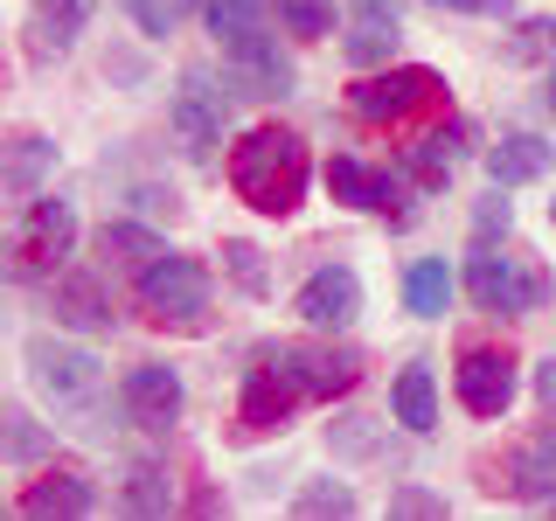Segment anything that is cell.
<instances>
[{"label":"cell","instance_id":"obj_1","mask_svg":"<svg viewBox=\"0 0 556 521\" xmlns=\"http://www.w3.org/2000/svg\"><path fill=\"white\" fill-rule=\"evenodd\" d=\"M230 188L257 216H292L306 195V139L286 126H251L230 147Z\"/></svg>","mask_w":556,"mask_h":521},{"label":"cell","instance_id":"obj_2","mask_svg":"<svg viewBox=\"0 0 556 521\" xmlns=\"http://www.w3.org/2000/svg\"><path fill=\"white\" fill-rule=\"evenodd\" d=\"M70 243H77V208H70L63 195H35V202L22 208V223H14V243H8L14 278L56 271L63 257H70Z\"/></svg>","mask_w":556,"mask_h":521},{"label":"cell","instance_id":"obj_3","mask_svg":"<svg viewBox=\"0 0 556 521\" xmlns=\"http://www.w3.org/2000/svg\"><path fill=\"white\" fill-rule=\"evenodd\" d=\"M300 396H306V376H300V361H292V347H265V355H257V369H243L237 424L243 431H278Z\"/></svg>","mask_w":556,"mask_h":521},{"label":"cell","instance_id":"obj_4","mask_svg":"<svg viewBox=\"0 0 556 521\" xmlns=\"http://www.w3.org/2000/svg\"><path fill=\"white\" fill-rule=\"evenodd\" d=\"M139 306L153 313L161 327H195L208 313V271L195 257H153L147 271H139Z\"/></svg>","mask_w":556,"mask_h":521},{"label":"cell","instance_id":"obj_5","mask_svg":"<svg viewBox=\"0 0 556 521\" xmlns=\"http://www.w3.org/2000/svg\"><path fill=\"white\" fill-rule=\"evenodd\" d=\"M439 91H445L439 69H382V77H362L355 91H348V112H355L362 126H404V118L425 112Z\"/></svg>","mask_w":556,"mask_h":521},{"label":"cell","instance_id":"obj_6","mask_svg":"<svg viewBox=\"0 0 556 521\" xmlns=\"http://www.w3.org/2000/svg\"><path fill=\"white\" fill-rule=\"evenodd\" d=\"M223 126H230V98L208 84V69H188L174 91V139L188 147V161H208L223 147Z\"/></svg>","mask_w":556,"mask_h":521},{"label":"cell","instance_id":"obj_7","mask_svg":"<svg viewBox=\"0 0 556 521\" xmlns=\"http://www.w3.org/2000/svg\"><path fill=\"white\" fill-rule=\"evenodd\" d=\"M28 376H35V390H42L49 404H63V410H84L98 396V355L63 347V341H35L28 347Z\"/></svg>","mask_w":556,"mask_h":521},{"label":"cell","instance_id":"obj_8","mask_svg":"<svg viewBox=\"0 0 556 521\" xmlns=\"http://www.w3.org/2000/svg\"><path fill=\"white\" fill-rule=\"evenodd\" d=\"M466 292H473L486 313H529L535 300H543V278L521 271L515 257H501L494 243H480V257L466 265Z\"/></svg>","mask_w":556,"mask_h":521},{"label":"cell","instance_id":"obj_9","mask_svg":"<svg viewBox=\"0 0 556 521\" xmlns=\"http://www.w3.org/2000/svg\"><path fill=\"white\" fill-rule=\"evenodd\" d=\"M292 313H300L306 327H320V334H341V327L362 313V278L348 271V265H320V271H313L306 285H300Z\"/></svg>","mask_w":556,"mask_h":521},{"label":"cell","instance_id":"obj_10","mask_svg":"<svg viewBox=\"0 0 556 521\" xmlns=\"http://www.w3.org/2000/svg\"><path fill=\"white\" fill-rule=\"evenodd\" d=\"M459 404L473 417H501L515 404V355L508 347H466L459 355Z\"/></svg>","mask_w":556,"mask_h":521},{"label":"cell","instance_id":"obj_11","mask_svg":"<svg viewBox=\"0 0 556 521\" xmlns=\"http://www.w3.org/2000/svg\"><path fill=\"white\" fill-rule=\"evenodd\" d=\"M118 410H126V424H139V431H167L174 417H181V376H174L167 361H139L126 376V390H118Z\"/></svg>","mask_w":556,"mask_h":521},{"label":"cell","instance_id":"obj_12","mask_svg":"<svg viewBox=\"0 0 556 521\" xmlns=\"http://www.w3.org/2000/svg\"><path fill=\"white\" fill-rule=\"evenodd\" d=\"M327 188H334V202H348V208H390V216H404V188H396V174H376V167L348 161V153L327 161Z\"/></svg>","mask_w":556,"mask_h":521},{"label":"cell","instance_id":"obj_13","mask_svg":"<svg viewBox=\"0 0 556 521\" xmlns=\"http://www.w3.org/2000/svg\"><path fill=\"white\" fill-rule=\"evenodd\" d=\"M230 56V77L243 84V98H286L292 91V63L271 49V35H251V42L223 49Z\"/></svg>","mask_w":556,"mask_h":521},{"label":"cell","instance_id":"obj_14","mask_svg":"<svg viewBox=\"0 0 556 521\" xmlns=\"http://www.w3.org/2000/svg\"><path fill=\"white\" fill-rule=\"evenodd\" d=\"M84 14H91V0H35L28 8V56L35 63L63 56V49L84 35Z\"/></svg>","mask_w":556,"mask_h":521},{"label":"cell","instance_id":"obj_15","mask_svg":"<svg viewBox=\"0 0 556 521\" xmlns=\"http://www.w3.org/2000/svg\"><path fill=\"white\" fill-rule=\"evenodd\" d=\"M549 161H556L549 139H535V132H508L494 153H486V174H494V188H521V181H543Z\"/></svg>","mask_w":556,"mask_h":521},{"label":"cell","instance_id":"obj_16","mask_svg":"<svg viewBox=\"0 0 556 521\" xmlns=\"http://www.w3.org/2000/svg\"><path fill=\"white\" fill-rule=\"evenodd\" d=\"M508 494L521 500H556V431H535L508 459Z\"/></svg>","mask_w":556,"mask_h":521},{"label":"cell","instance_id":"obj_17","mask_svg":"<svg viewBox=\"0 0 556 521\" xmlns=\"http://www.w3.org/2000/svg\"><path fill=\"white\" fill-rule=\"evenodd\" d=\"M292 361H300L306 376V396H341L362 382V361L348 355V347H292Z\"/></svg>","mask_w":556,"mask_h":521},{"label":"cell","instance_id":"obj_18","mask_svg":"<svg viewBox=\"0 0 556 521\" xmlns=\"http://www.w3.org/2000/svg\"><path fill=\"white\" fill-rule=\"evenodd\" d=\"M56 320L84 327V334H104V327H112V300H104L98 278H84V271L63 278V285H56Z\"/></svg>","mask_w":556,"mask_h":521},{"label":"cell","instance_id":"obj_19","mask_svg":"<svg viewBox=\"0 0 556 521\" xmlns=\"http://www.w3.org/2000/svg\"><path fill=\"white\" fill-rule=\"evenodd\" d=\"M390 410H396V424H410V431H431V424H439V390H431V369H425V361H410V369L396 376Z\"/></svg>","mask_w":556,"mask_h":521},{"label":"cell","instance_id":"obj_20","mask_svg":"<svg viewBox=\"0 0 556 521\" xmlns=\"http://www.w3.org/2000/svg\"><path fill=\"white\" fill-rule=\"evenodd\" d=\"M91 508H98V494L77 473H49L22 494V514H91Z\"/></svg>","mask_w":556,"mask_h":521},{"label":"cell","instance_id":"obj_21","mask_svg":"<svg viewBox=\"0 0 556 521\" xmlns=\"http://www.w3.org/2000/svg\"><path fill=\"white\" fill-rule=\"evenodd\" d=\"M202 14H208V35H216L223 49H237V42H251V35H265L271 0H202Z\"/></svg>","mask_w":556,"mask_h":521},{"label":"cell","instance_id":"obj_22","mask_svg":"<svg viewBox=\"0 0 556 521\" xmlns=\"http://www.w3.org/2000/svg\"><path fill=\"white\" fill-rule=\"evenodd\" d=\"M404 306L417 313V320H439V313L452 306V271H445V257H417V265L404 271Z\"/></svg>","mask_w":556,"mask_h":521},{"label":"cell","instance_id":"obj_23","mask_svg":"<svg viewBox=\"0 0 556 521\" xmlns=\"http://www.w3.org/2000/svg\"><path fill=\"white\" fill-rule=\"evenodd\" d=\"M390 49H396V14L382 0H362L355 35H348V63H382Z\"/></svg>","mask_w":556,"mask_h":521},{"label":"cell","instance_id":"obj_24","mask_svg":"<svg viewBox=\"0 0 556 521\" xmlns=\"http://www.w3.org/2000/svg\"><path fill=\"white\" fill-rule=\"evenodd\" d=\"M459 153H466V126H439L431 139H417V147H410V174H417L425 188H439L445 167L459 161Z\"/></svg>","mask_w":556,"mask_h":521},{"label":"cell","instance_id":"obj_25","mask_svg":"<svg viewBox=\"0 0 556 521\" xmlns=\"http://www.w3.org/2000/svg\"><path fill=\"white\" fill-rule=\"evenodd\" d=\"M98 251L112 257V265H153V257H167V243L153 237V230H139V223H104Z\"/></svg>","mask_w":556,"mask_h":521},{"label":"cell","instance_id":"obj_26","mask_svg":"<svg viewBox=\"0 0 556 521\" xmlns=\"http://www.w3.org/2000/svg\"><path fill=\"white\" fill-rule=\"evenodd\" d=\"M126 508L132 514H167L174 508V486H167L161 466H132L126 473Z\"/></svg>","mask_w":556,"mask_h":521},{"label":"cell","instance_id":"obj_27","mask_svg":"<svg viewBox=\"0 0 556 521\" xmlns=\"http://www.w3.org/2000/svg\"><path fill=\"white\" fill-rule=\"evenodd\" d=\"M278 22H286V35H334V0H278Z\"/></svg>","mask_w":556,"mask_h":521},{"label":"cell","instance_id":"obj_28","mask_svg":"<svg viewBox=\"0 0 556 521\" xmlns=\"http://www.w3.org/2000/svg\"><path fill=\"white\" fill-rule=\"evenodd\" d=\"M49 161H56V147H49V139H14V153H8V188H14V195H22V188H35Z\"/></svg>","mask_w":556,"mask_h":521},{"label":"cell","instance_id":"obj_29","mask_svg":"<svg viewBox=\"0 0 556 521\" xmlns=\"http://www.w3.org/2000/svg\"><path fill=\"white\" fill-rule=\"evenodd\" d=\"M549 49H556V22L535 14V22H521V35L508 42V63H535V56H549Z\"/></svg>","mask_w":556,"mask_h":521},{"label":"cell","instance_id":"obj_30","mask_svg":"<svg viewBox=\"0 0 556 521\" xmlns=\"http://www.w3.org/2000/svg\"><path fill=\"white\" fill-rule=\"evenodd\" d=\"M300 514H355V494L341 480H313L300 494Z\"/></svg>","mask_w":556,"mask_h":521},{"label":"cell","instance_id":"obj_31","mask_svg":"<svg viewBox=\"0 0 556 521\" xmlns=\"http://www.w3.org/2000/svg\"><path fill=\"white\" fill-rule=\"evenodd\" d=\"M118 8H126L147 35H174V22H181V0H118Z\"/></svg>","mask_w":556,"mask_h":521},{"label":"cell","instance_id":"obj_32","mask_svg":"<svg viewBox=\"0 0 556 521\" xmlns=\"http://www.w3.org/2000/svg\"><path fill=\"white\" fill-rule=\"evenodd\" d=\"M390 514H410V521H439V514H445V500H439V494H425V486H396V494H390Z\"/></svg>","mask_w":556,"mask_h":521},{"label":"cell","instance_id":"obj_33","mask_svg":"<svg viewBox=\"0 0 556 521\" xmlns=\"http://www.w3.org/2000/svg\"><path fill=\"white\" fill-rule=\"evenodd\" d=\"M508 223H515V208L501 202V188H494V195L473 208V237H480V243H494V237H508Z\"/></svg>","mask_w":556,"mask_h":521},{"label":"cell","instance_id":"obj_34","mask_svg":"<svg viewBox=\"0 0 556 521\" xmlns=\"http://www.w3.org/2000/svg\"><path fill=\"white\" fill-rule=\"evenodd\" d=\"M35 452H42V431L28 424V410H8V459H14V466H28Z\"/></svg>","mask_w":556,"mask_h":521},{"label":"cell","instance_id":"obj_35","mask_svg":"<svg viewBox=\"0 0 556 521\" xmlns=\"http://www.w3.org/2000/svg\"><path fill=\"white\" fill-rule=\"evenodd\" d=\"M230 271H237V285H243V292H265V265H257L251 243H230Z\"/></svg>","mask_w":556,"mask_h":521},{"label":"cell","instance_id":"obj_36","mask_svg":"<svg viewBox=\"0 0 556 521\" xmlns=\"http://www.w3.org/2000/svg\"><path fill=\"white\" fill-rule=\"evenodd\" d=\"M439 8H459V14H508V0H439Z\"/></svg>","mask_w":556,"mask_h":521},{"label":"cell","instance_id":"obj_37","mask_svg":"<svg viewBox=\"0 0 556 521\" xmlns=\"http://www.w3.org/2000/svg\"><path fill=\"white\" fill-rule=\"evenodd\" d=\"M535 396H543V404L556 410V355L543 361V369H535Z\"/></svg>","mask_w":556,"mask_h":521},{"label":"cell","instance_id":"obj_38","mask_svg":"<svg viewBox=\"0 0 556 521\" xmlns=\"http://www.w3.org/2000/svg\"><path fill=\"white\" fill-rule=\"evenodd\" d=\"M549 112H556V77H549Z\"/></svg>","mask_w":556,"mask_h":521},{"label":"cell","instance_id":"obj_39","mask_svg":"<svg viewBox=\"0 0 556 521\" xmlns=\"http://www.w3.org/2000/svg\"><path fill=\"white\" fill-rule=\"evenodd\" d=\"M549 216H556V202H549Z\"/></svg>","mask_w":556,"mask_h":521}]
</instances>
